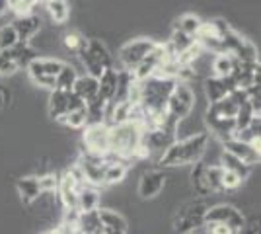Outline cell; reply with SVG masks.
Wrapping results in <instances>:
<instances>
[{
    "instance_id": "6da1fadb",
    "label": "cell",
    "mask_w": 261,
    "mask_h": 234,
    "mask_svg": "<svg viewBox=\"0 0 261 234\" xmlns=\"http://www.w3.org/2000/svg\"><path fill=\"white\" fill-rule=\"evenodd\" d=\"M208 148V133H193L185 139H175L172 145L158 156V166L177 168V166H193L195 162L203 160Z\"/></svg>"
},
{
    "instance_id": "7a4b0ae2",
    "label": "cell",
    "mask_w": 261,
    "mask_h": 234,
    "mask_svg": "<svg viewBox=\"0 0 261 234\" xmlns=\"http://www.w3.org/2000/svg\"><path fill=\"white\" fill-rule=\"evenodd\" d=\"M142 123L125 121L109 127V158L108 160H129L135 158L141 146Z\"/></svg>"
},
{
    "instance_id": "3957f363",
    "label": "cell",
    "mask_w": 261,
    "mask_h": 234,
    "mask_svg": "<svg viewBox=\"0 0 261 234\" xmlns=\"http://www.w3.org/2000/svg\"><path fill=\"white\" fill-rule=\"evenodd\" d=\"M80 61L86 68V74L99 78V74L108 68H113V55L99 39H88L86 47L78 53Z\"/></svg>"
},
{
    "instance_id": "277c9868",
    "label": "cell",
    "mask_w": 261,
    "mask_h": 234,
    "mask_svg": "<svg viewBox=\"0 0 261 234\" xmlns=\"http://www.w3.org/2000/svg\"><path fill=\"white\" fill-rule=\"evenodd\" d=\"M195 108V94L189 84L185 82H177L168 98V106H166V113L175 119V121H184L185 117H189V113Z\"/></svg>"
},
{
    "instance_id": "5b68a950",
    "label": "cell",
    "mask_w": 261,
    "mask_h": 234,
    "mask_svg": "<svg viewBox=\"0 0 261 234\" xmlns=\"http://www.w3.org/2000/svg\"><path fill=\"white\" fill-rule=\"evenodd\" d=\"M170 57H174V55L170 53V49H168L166 45L156 43L152 51L144 57L137 67L130 70V74H133V78H135L137 82H142V80H146V78L158 74V72H160V68L164 67V63H166Z\"/></svg>"
},
{
    "instance_id": "8992f818",
    "label": "cell",
    "mask_w": 261,
    "mask_h": 234,
    "mask_svg": "<svg viewBox=\"0 0 261 234\" xmlns=\"http://www.w3.org/2000/svg\"><path fill=\"white\" fill-rule=\"evenodd\" d=\"M207 209L208 203L205 201V197L184 205L177 213V217H175V228L179 232H185V230H197L199 226H205V213H207Z\"/></svg>"
},
{
    "instance_id": "52a82bcc",
    "label": "cell",
    "mask_w": 261,
    "mask_h": 234,
    "mask_svg": "<svg viewBox=\"0 0 261 234\" xmlns=\"http://www.w3.org/2000/svg\"><path fill=\"white\" fill-rule=\"evenodd\" d=\"M63 65L65 63L57 61V59H41V57H37L35 61H32L28 65V72H30V78L37 86L55 90V76L59 74Z\"/></svg>"
},
{
    "instance_id": "ba28073f",
    "label": "cell",
    "mask_w": 261,
    "mask_h": 234,
    "mask_svg": "<svg viewBox=\"0 0 261 234\" xmlns=\"http://www.w3.org/2000/svg\"><path fill=\"white\" fill-rule=\"evenodd\" d=\"M84 146H86L88 154L109 158V125H106V123L86 125Z\"/></svg>"
},
{
    "instance_id": "9c48e42d",
    "label": "cell",
    "mask_w": 261,
    "mask_h": 234,
    "mask_svg": "<svg viewBox=\"0 0 261 234\" xmlns=\"http://www.w3.org/2000/svg\"><path fill=\"white\" fill-rule=\"evenodd\" d=\"M154 45H156V41H154V39H146V37L133 39V41H129V43H125L119 49L121 67L125 68V70H133L144 57L152 51Z\"/></svg>"
},
{
    "instance_id": "30bf717a",
    "label": "cell",
    "mask_w": 261,
    "mask_h": 234,
    "mask_svg": "<svg viewBox=\"0 0 261 234\" xmlns=\"http://www.w3.org/2000/svg\"><path fill=\"white\" fill-rule=\"evenodd\" d=\"M244 221H246V217L242 215V211L236 209L234 205H228V203L213 205L205 213V224H226L234 230H238L244 224Z\"/></svg>"
},
{
    "instance_id": "8fae6325",
    "label": "cell",
    "mask_w": 261,
    "mask_h": 234,
    "mask_svg": "<svg viewBox=\"0 0 261 234\" xmlns=\"http://www.w3.org/2000/svg\"><path fill=\"white\" fill-rule=\"evenodd\" d=\"M86 108V103L78 98L74 92H65V90H51L49 96V115L61 121L68 112Z\"/></svg>"
},
{
    "instance_id": "7c38bea8",
    "label": "cell",
    "mask_w": 261,
    "mask_h": 234,
    "mask_svg": "<svg viewBox=\"0 0 261 234\" xmlns=\"http://www.w3.org/2000/svg\"><path fill=\"white\" fill-rule=\"evenodd\" d=\"M166 188V176L160 170H150L142 174L139 179V197L141 199H154Z\"/></svg>"
},
{
    "instance_id": "4fadbf2b",
    "label": "cell",
    "mask_w": 261,
    "mask_h": 234,
    "mask_svg": "<svg viewBox=\"0 0 261 234\" xmlns=\"http://www.w3.org/2000/svg\"><path fill=\"white\" fill-rule=\"evenodd\" d=\"M222 146L224 150L234 154L236 158H240L242 162H246L248 166H253L259 162V148H255L250 143H244V141H238V139H228V141H222Z\"/></svg>"
},
{
    "instance_id": "5bb4252c",
    "label": "cell",
    "mask_w": 261,
    "mask_h": 234,
    "mask_svg": "<svg viewBox=\"0 0 261 234\" xmlns=\"http://www.w3.org/2000/svg\"><path fill=\"white\" fill-rule=\"evenodd\" d=\"M232 90H236L232 76H211L205 80V94H207L208 103H215V101L226 98Z\"/></svg>"
},
{
    "instance_id": "9a60e30c",
    "label": "cell",
    "mask_w": 261,
    "mask_h": 234,
    "mask_svg": "<svg viewBox=\"0 0 261 234\" xmlns=\"http://www.w3.org/2000/svg\"><path fill=\"white\" fill-rule=\"evenodd\" d=\"M12 25L18 34V39L22 43H30L33 37L41 32V18L35 14H25V16H18Z\"/></svg>"
},
{
    "instance_id": "2e32d148",
    "label": "cell",
    "mask_w": 261,
    "mask_h": 234,
    "mask_svg": "<svg viewBox=\"0 0 261 234\" xmlns=\"http://www.w3.org/2000/svg\"><path fill=\"white\" fill-rule=\"evenodd\" d=\"M16 190L20 193V199L25 203V205H32L35 201L41 197V186H39V178L37 176H23L16 181Z\"/></svg>"
},
{
    "instance_id": "e0dca14e",
    "label": "cell",
    "mask_w": 261,
    "mask_h": 234,
    "mask_svg": "<svg viewBox=\"0 0 261 234\" xmlns=\"http://www.w3.org/2000/svg\"><path fill=\"white\" fill-rule=\"evenodd\" d=\"M72 92H74L84 103L96 100V98H98V78L92 76V74H82V76H78L76 82H74V86H72Z\"/></svg>"
},
{
    "instance_id": "ac0fdd59",
    "label": "cell",
    "mask_w": 261,
    "mask_h": 234,
    "mask_svg": "<svg viewBox=\"0 0 261 234\" xmlns=\"http://www.w3.org/2000/svg\"><path fill=\"white\" fill-rule=\"evenodd\" d=\"M2 53H6L8 59H12L14 63H16V67L18 68H28V65L37 59V51L33 49L30 43H22V41H18V43L14 45L12 49L8 51H2Z\"/></svg>"
},
{
    "instance_id": "d6986e66",
    "label": "cell",
    "mask_w": 261,
    "mask_h": 234,
    "mask_svg": "<svg viewBox=\"0 0 261 234\" xmlns=\"http://www.w3.org/2000/svg\"><path fill=\"white\" fill-rule=\"evenodd\" d=\"M115 86H117V70H115V67L103 70L98 78V98L99 100L109 103V101L113 100Z\"/></svg>"
},
{
    "instance_id": "ffe728a7",
    "label": "cell",
    "mask_w": 261,
    "mask_h": 234,
    "mask_svg": "<svg viewBox=\"0 0 261 234\" xmlns=\"http://www.w3.org/2000/svg\"><path fill=\"white\" fill-rule=\"evenodd\" d=\"M205 123H207L208 131L215 135V137H218L220 141L232 139V135L236 131L234 119H218V117H213V115H207V113H205Z\"/></svg>"
},
{
    "instance_id": "44dd1931",
    "label": "cell",
    "mask_w": 261,
    "mask_h": 234,
    "mask_svg": "<svg viewBox=\"0 0 261 234\" xmlns=\"http://www.w3.org/2000/svg\"><path fill=\"white\" fill-rule=\"evenodd\" d=\"M99 221L103 224V228L108 230H117V232H129V223L121 213L113 211V209H98Z\"/></svg>"
},
{
    "instance_id": "7402d4cb",
    "label": "cell",
    "mask_w": 261,
    "mask_h": 234,
    "mask_svg": "<svg viewBox=\"0 0 261 234\" xmlns=\"http://www.w3.org/2000/svg\"><path fill=\"white\" fill-rule=\"evenodd\" d=\"M129 174V166L123 160H108L103 170V186H115L121 184Z\"/></svg>"
},
{
    "instance_id": "603a6c76",
    "label": "cell",
    "mask_w": 261,
    "mask_h": 234,
    "mask_svg": "<svg viewBox=\"0 0 261 234\" xmlns=\"http://www.w3.org/2000/svg\"><path fill=\"white\" fill-rule=\"evenodd\" d=\"M78 234H103V224L99 221L98 209L78 215Z\"/></svg>"
},
{
    "instance_id": "cb8c5ba5",
    "label": "cell",
    "mask_w": 261,
    "mask_h": 234,
    "mask_svg": "<svg viewBox=\"0 0 261 234\" xmlns=\"http://www.w3.org/2000/svg\"><path fill=\"white\" fill-rule=\"evenodd\" d=\"M99 207V193L96 188L84 184L80 190H78V213H88V211H96Z\"/></svg>"
},
{
    "instance_id": "d4e9b609",
    "label": "cell",
    "mask_w": 261,
    "mask_h": 234,
    "mask_svg": "<svg viewBox=\"0 0 261 234\" xmlns=\"http://www.w3.org/2000/svg\"><path fill=\"white\" fill-rule=\"evenodd\" d=\"M191 186H193L197 195H201V197L211 195V190H208V184H207V164L203 160H199V162L193 164V170H191Z\"/></svg>"
},
{
    "instance_id": "484cf974",
    "label": "cell",
    "mask_w": 261,
    "mask_h": 234,
    "mask_svg": "<svg viewBox=\"0 0 261 234\" xmlns=\"http://www.w3.org/2000/svg\"><path fill=\"white\" fill-rule=\"evenodd\" d=\"M220 166L224 170H228L232 174H236L242 181L248 179V176L251 174V166H248L246 162H242L240 158H236L234 154H230L226 150H222V156H220Z\"/></svg>"
},
{
    "instance_id": "4316f807",
    "label": "cell",
    "mask_w": 261,
    "mask_h": 234,
    "mask_svg": "<svg viewBox=\"0 0 261 234\" xmlns=\"http://www.w3.org/2000/svg\"><path fill=\"white\" fill-rule=\"evenodd\" d=\"M76 78H78L76 68L72 67V65H68V63H65V65H63V68L59 70V74L55 76V90L72 92V86H74Z\"/></svg>"
},
{
    "instance_id": "83f0119b",
    "label": "cell",
    "mask_w": 261,
    "mask_h": 234,
    "mask_svg": "<svg viewBox=\"0 0 261 234\" xmlns=\"http://www.w3.org/2000/svg\"><path fill=\"white\" fill-rule=\"evenodd\" d=\"M45 8L55 23H65L70 18V8L66 0H45Z\"/></svg>"
},
{
    "instance_id": "f1b7e54d",
    "label": "cell",
    "mask_w": 261,
    "mask_h": 234,
    "mask_svg": "<svg viewBox=\"0 0 261 234\" xmlns=\"http://www.w3.org/2000/svg\"><path fill=\"white\" fill-rule=\"evenodd\" d=\"M201 28H203V20L199 16H195V14H184L181 18L175 20V30L191 35V37H197L199 32H201Z\"/></svg>"
},
{
    "instance_id": "f546056e",
    "label": "cell",
    "mask_w": 261,
    "mask_h": 234,
    "mask_svg": "<svg viewBox=\"0 0 261 234\" xmlns=\"http://www.w3.org/2000/svg\"><path fill=\"white\" fill-rule=\"evenodd\" d=\"M193 43H195V37H191V35L184 34V32L174 30V34H172V37H170V41L166 43V47L170 49L172 55L177 57V55H181L184 51H187Z\"/></svg>"
},
{
    "instance_id": "4dcf8cb0",
    "label": "cell",
    "mask_w": 261,
    "mask_h": 234,
    "mask_svg": "<svg viewBox=\"0 0 261 234\" xmlns=\"http://www.w3.org/2000/svg\"><path fill=\"white\" fill-rule=\"evenodd\" d=\"M236 68V59L232 55H226V53H218L215 59H213V72L215 76H230Z\"/></svg>"
},
{
    "instance_id": "1f68e13d",
    "label": "cell",
    "mask_w": 261,
    "mask_h": 234,
    "mask_svg": "<svg viewBox=\"0 0 261 234\" xmlns=\"http://www.w3.org/2000/svg\"><path fill=\"white\" fill-rule=\"evenodd\" d=\"M253 117H259V115H255V112L251 110L250 101H244V103H242V106L238 108L236 115H234V125H236V131L248 129Z\"/></svg>"
},
{
    "instance_id": "d6a6232c",
    "label": "cell",
    "mask_w": 261,
    "mask_h": 234,
    "mask_svg": "<svg viewBox=\"0 0 261 234\" xmlns=\"http://www.w3.org/2000/svg\"><path fill=\"white\" fill-rule=\"evenodd\" d=\"M61 123H65L66 127H70V129H84L88 123V115H86V108H80V110H72V112H68L61 119Z\"/></svg>"
},
{
    "instance_id": "836d02e7",
    "label": "cell",
    "mask_w": 261,
    "mask_h": 234,
    "mask_svg": "<svg viewBox=\"0 0 261 234\" xmlns=\"http://www.w3.org/2000/svg\"><path fill=\"white\" fill-rule=\"evenodd\" d=\"M222 166L220 164H207V184L211 193L222 191Z\"/></svg>"
},
{
    "instance_id": "e575fe53",
    "label": "cell",
    "mask_w": 261,
    "mask_h": 234,
    "mask_svg": "<svg viewBox=\"0 0 261 234\" xmlns=\"http://www.w3.org/2000/svg\"><path fill=\"white\" fill-rule=\"evenodd\" d=\"M18 41H20V39H18V34H16V30H14L12 23L0 28V53L12 49Z\"/></svg>"
},
{
    "instance_id": "d590c367",
    "label": "cell",
    "mask_w": 261,
    "mask_h": 234,
    "mask_svg": "<svg viewBox=\"0 0 261 234\" xmlns=\"http://www.w3.org/2000/svg\"><path fill=\"white\" fill-rule=\"evenodd\" d=\"M86 41L88 39H84L78 32H68V34H65V37H63L65 47L70 49V51H74V53H80V51L86 47Z\"/></svg>"
},
{
    "instance_id": "8d00e7d4",
    "label": "cell",
    "mask_w": 261,
    "mask_h": 234,
    "mask_svg": "<svg viewBox=\"0 0 261 234\" xmlns=\"http://www.w3.org/2000/svg\"><path fill=\"white\" fill-rule=\"evenodd\" d=\"M222 170H224V168H222ZM240 186H242V179H240L236 174H232V172H228V170L222 172V191L238 190Z\"/></svg>"
},
{
    "instance_id": "74e56055",
    "label": "cell",
    "mask_w": 261,
    "mask_h": 234,
    "mask_svg": "<svg viewBox=\"0 0 261 234\" xmlns=\"http://www.w3.org/2000/svg\"><path fill=\"white\" fill-rule=\"evenodd\" d=\"M16 70H18L16 63L12 59H8L6 53H0V74L2 76H8V74H14Z\"/></svg>"
},
{
    "instance_id": "f35d334b",
    "label": "cell",
    "mask_w": 261,
    "mask_h": 234,
    "mask_svg": "<svg viewBox=\"0 0 261 234\" xmlns=\"http://www.w3.org/2000/svg\"><path fill=\"white\" fill-rule=\"evenodd\" d=\"M39 186L45 191H55L59 188V176L57 174H47V176H39Z\"/></svg>"
},
{
    "instance_id": "ab89813d",
    "label": "cell",
    "mask_w": 261,
    "mask_h": 234,
    "mask_svg": "<svg viewBox=\"0 0 261 234\" xmlns=\"http://www.w3.org/2000/svg\"><path fill=\"white\" fill-rule=\"evenodd\" d=\"M236 234H259V223L255 219L244 221V224L236 230Z\"/></svg>"
},
{
    "instance_id": "60d3db41",
    "label": "cell",
    "mask_w": 261,
    "mask_h": 234,
    "mask_svg": "<svg viewBox=\"0 0 261 234\" xmlns=\"http://www.w3.org/2000/svg\"><path fill=\"white\" fill-rule=\"evenodd\" d=\"M205 226L211 234H236V230L226 226V224H205Z\"/></svg>"
},
{
    "instance_id": "b9f144b4",
    "label": "cell",
    "mask_w": 261,
    "mask_h": 234,
    "mask_svg": "<svg viewBox=\"0 0 261 234\" xmlns=\"http://www.w3.org/2000/svg\"><path fill=\"white\" fill-rule=\"evenodd\" d=\"M8 8H10V4H8V0H0V14H2V12H6V10H8Z\"/></svg>"
},
{
    "instance_id": "7bdbcfd3",
    "label": "cell",
    "mask_w": 261,
    "mask_h": 234,
    "mask_svg": "<svg viewBox=\"0 0 261 234\" xmlns=\"http://www.w3.org/2000/svg\"><path fill=\"white\" fill-rule=\"evenodd\" d=\"M4 103H6V96L2 94V90H0V110L4 108Z\"/></svg>"
},
{
    "instance_id": "ee69618b",
    "label": "cell",
    "mask_w": 261,
    "mask_h": 234,
    "mask_svg": "<svg viewBox=\"0 0 261 234\" xmlns=\"http://www.w3.org/2000/svg\"><path fill=\"white\" fill-rule=\"evenodd\" d=\"M47 234H63V230H61V228H55V230H51V232H47Z\"/></svg>"
},
{
    "instance_id": "f6af8a7d",
    "label": "cell",
    "mask_w": 261,
    "mask_h": 234,
    "mask_svg": "<svg viewBox=\"0 0 261 234\" xmlns=\"http://www.w3.org/2000/svg\"><path fill=\"white\" fill-rule=\"evenodd\" d=\"M181 234H199L197 230H185V232H181Z\"/></svg>"
},
{
    "instance_id": "bcb514c9",
    "label": "cell",
    "mask_w": 261,
    "mask_h": 234,
    "mask_svg": "<svg viewBox=\"0 0 261 234\" xmlns=\"http://www.w3.org/2000/svg\"><path fill=\"white\" fill-rule=\"evenodd\" d=\"M208 234H211V232H208Z\"/></svg>"
}]
</instances>
